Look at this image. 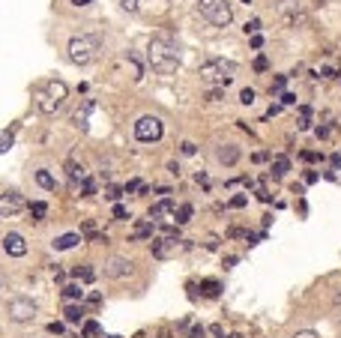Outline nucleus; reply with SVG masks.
I'll list each match as a JSON object with an SVG mask.
<instances>
[{
  "label": "nucleus",
  "instance_id": "nucleus-39",
  "mask_svg": "<svg viewBox=\"0 0 341 338\" xmlns=\"http://www.w3.org/2000/svg\"><path fill=\"white\" fill-rule=\"evenodd\" d=\"M290 338H317V332H314V329H299V332H293Z\"/></svg>",
  "mask_w": 341,
  "mask_h": 338
},
{
  "label": "nucleus",
  "instance_id": "nucleus-41",
  "mask_svg": "<svg viewBox=\"0 0 341 338\" xmlns=\"http://www.w3.org/2000/svg\"><path fill=\"white\" fill-rule=\"evenodd\" d=\"M90 243L102 246V243H108V237H105V234H96V231H90Z\"/></svg>",
  "mask_w": 341,
  "mask_h": 338
},
{
  "label": "nucleus",
  "instance_id": "nucleus-38",
  "mask_svg": "<svg viewBox=\"0 0 341 338\" xmlns=\"http://www.w3.org/2000/svg\"><path fill=\"white\" fill-rule=\"evenodd\" d=\"M84 335H99V323H96V320H87V323H84Z\"/></svg>",
  "mask_w": 341,
  "mask_h": 338
},
{
  "label": "nucleus",
  "instance_id": "nucleus-10",
  "mask_svg": "<svg viewBox=\"0 0 341 338\" xmlns=\"http://www.w3.org/2000/svg\"><path fill=\"white\" fill-rule=\"evenodd\" d=\"M24 207H27V201L18 189H9V192L0 195V218H15V215L24 213Z\"/></svg>",
  "mask_w": 341,
  "mask_h": 338
},
{
  "label": "nucleus",
  "instance_id": "nucleus-30",
  "mask_svg": "<svg viewBox=\"0 0 341 338\" xmlns=\"http://www.w3.org/2000/svg\"><path fill=\"white\" fill-rule=\"evenodd\" d=\"M111 215H114V221H126V218H132L129 210H126L123 204H114V213H111Z\"/></svg>",
  "mask_w": 341,
  "mask_h": 338
},
{
  "label": "nucleus",
  "instance_id": "nucleus-49",
  "mask_svg": "<svg viewBox=\"0 0 341 338\" xmlns=\"http://www.w3.org/2000/svg\"><path fill=\"white\" fill-rule=\"evenodd\" d=\"M168 171H171L174 177H180V165H177V162H168Z\"/></svg>",
  "mask_w": 341,
  "mask_h": 338
},
{
  "label": "nucleus",
  "instance_id": "nucleus-1",
  "mask_svg": "<svg viewBox=\"0 0 341 338\" xmlns=\"http://www.w3.org/2000/svg\"><path fill=\"white\" fill-rule=\"evenodd\" d=\"M66 99H69V87L57 78H45L33 87V105L39 108V114L45 117H54L66 108Z\"/></svg>",
  "mask_w": 341,
  "mask_h": 338
},
{
  "label": "nucleus",
  "instance_id": "nucleus-40",
  "mask_svg": "<svg viewBox=\"0 0 341 338\" xmlns=\"http://www.w3.org/2000/svg\"><path fill=\"white\" fill-rule=\"evenodd\" d=\"M141 185H144L141 180H129V183L123 185V189H126V195H129V192H138V189H141Z\"/></svg>",
  "mask_w": 341,
  "mask_h": 338
},
{
  "label": "nucleus",
  "instance_id": "nucleus-37",
  "mask_svg": "<svg viewBox=\"0 0 341 338\" xmlns=\"http://www.w3.org/2000/svg\"><path fill=\"white\" fill-rule=\"evenodd\" d=\"M243 30H246V33H251V36H254V33H257V30H260V21H257V18H251V21H246V27H243Z\"/></svg>",
  "mask_w": 341,
  "mask_h": 338
},
{
  "label": "nucleus",
  "instance_id": "nucleus-36",
  "mask_svg": "<svg viewBox=\"0 0 341 338\" xmlns=\"http://www.w3.org/2000/svg\"><path fill=\"white\" fill-rule=\"evenodd\" d=\"M267 69H270V60H267V57L260 54V57L254 60V72H267Z\"/></svg>",
  "mask_w": 341,
  "mask_h": 338
},
{
  "label": "nucleus",
  "instance_id": "nucleus-27",
  "mask_svg": "<svg viewBox=\"0 0 341 338\" xmlns=\"http://www.w3.org/2000/svg\"><path fill=\"white\" fill-rule=\"evenodd\" d=\"M123 185H108L105 189V201H111V204H120V198H123Z\"/></svg>",
  "mask_w": 341,
  "mask_h": 338
},
{
  "label": "nucleus",
  "instance_id": "nucleus-8",
  "mask_svg": "<svg viewBox=\"0 0 341 338\" xmlns=\"http://www.w3.org/2000/svg\"><path fill=\"white\" fill-rule=\"evenodd\" d=\"M186 248H188V243L180 240V237H159V240L150 243V254H153L156 260H171Z\"/></svg>",
  "mask_w": 341,
  "mask_h": 338
},
{
  "label": "nucleus",
  "instance_id": "nucleus-31",
  "mask_svg": "<svg viewBox=\"0 0 341 338\" xmlns=\"http://www.w3.org/2000/svg\"><path fill=\"white\" fill-rule=\"evenodd\" d=\"M93 192H96V183H93V177H84V180H81V195H84V198H90Z\"/></svg>",
  "mask_w": 341,
  "mask_h": 338
},
{
  "label": "nucleus",
  "instance_id": "nucleus-28",
  "mask_svg": "<svg viewBox=\"0 0 341 338\" xmlns=\"http://www.w3.org/2000/svg\"><path fill=\"white\" fill-rule=\"evenodd\" d=\"M12 141H15V132H0V153H6V150L12 147Z\"/></svg>",
  "mask_w": 341,
  "mask_h": 338
},
{
  "label": "nucleus",
  "instance_id": "nucleus-33",
  "mask_svg": "<svg viewBox=\"0 0 341 338\" xmlns=\"http://www.w3.org/2000/svg\"><path fill=\"white\" fill-rule=\"evenodd\" d=\"M221 99H224V87H213L207 93V102H221Z\"/></svg>",
  "mask_w": 341,
  "mask_h": 338
},
{
  "label": "nucleus",
  "instance_id": "nucleus-7",
  "mask_svg": "<svg viewBox=\"0 0 341 338\" xmlns=\"http://www.w3.org/2000/svg\"><path fill=\"white\" fill-rule=\"evenodd\" d=\"M6 314H9L12 323H30L36 314H39V306H36L30 296H12L9 306H6Z\"/></svg>",
  "mask_w": 341,
  "mask_h": 338
},
{
  "label": "nucleus",
  "instance_id": "nucleus-23",
  "mask_svg": "<svg viewBox=\"0 0 341 338\" xmlns=\"http://www.w3.org/2000/svg\"><path fill=\"white\" fill-rule=\"evenodd\" d=\"M63 314H66V320H69V323H81V320H84V306H75V303H69Z\"/></svg>",
  "mask_w": 341,
  "mask_h": 338
},
{
  "label": "nucleus",
  "instance_id": "nucleus-44",
  "mask_svg": "<svg viewBox=\"0 0 341 338\" xmlns=\"http://www.w3.org/2000/svg\"><path fill=\"white\" fill-rule=\"evenodd\" d=\"M281 105H296V96L293 93H281Z\"/></svg>",
  "mask_w": 341,
  "mask_h": 338
},
{
  "label": "nucleus",
  "instance_id": "nucleus-16",
  "mask_svg": "<svg viewBox=\"0 0 341 338\" xmlns=\"http://www.w3.org/2000/svg\"><path fill=\"white\" fill-rule=\"evenodd\" d=\"M78 243H84V240H81V234H60V237H54V240H51L54 251H69V248H75Z\"/></svg>",
  "mask_w": 341,
  "mask_h": 338
},
{
  "label": "nucleus",
  "instance_id": "nucleus-54",
  "mask_svg": "<svg viewBox=\"0 0 341 338\" xmlns=\"http://www.w3.org/2000/svg\"><path fill=\"white\" fill-rule=\"evenodd\" d=\"M243 3H251V0H243Z\"/></svg>",
  "mask_w": 341,
  "mask_h": 338
},
{
  "label": "nucleus",
  "instance_id": "nucleus-4",
  "mask_svg": "<svg viewBox=\"0 0 341 338\" xmlns=\"http://www.w3.org/2000/svg\"><path fill=\"white\" fill-rule=\"evenodd\" d=\"M66 51H69V60H72L75 66H90V63L99 57V51H102V36H96V33L72 36Z\"/></svg>",
  "mask_w": 341,
  "mask_h": 338
},
{
  "label": "nucleus",
  "instance_id": "nucleus-6",
  "mask_svg": "<svg viewBox=\"0 0 341 338\" xmlns=\"http://www.w3.org/2000/svg\"><path fill=\"white\" fill-rule=\"evenodd\" d=\"M132 132H135V141H138V144H156V141H162V135H165V123H162V117H156V114H144V117L135 120Z\"/></svg>",
  "mask_w": 341,
  "mask_h": 338
},
{
  "label": "nucleus",
  "instance_id": "nucleus-45",
  "mask_svg": "<svg viewBox=\"0 0 341 338\" xmlns=\"http://www.w3.org/2000/svg\"><path fill=\"white\" fill-rule=\"evenodd\" d=\"M69 3H72L75 9H84V6H90V3H93V0H69Z\"/></svg>",
  "mask_w": 341,
  "mask_h": 338
},
{
  "label": "nucleus",
  "instance_id": "nucleus-48",
  "mask_svg": "<svg viewBox=\"0 0 341 338\" xmlns=\"http://www.w3.org/2000/svg\"><path fill=\"white\" fill-rule=\"evenodd\" d=\"M260 45H263V36L254 33V36H251V48H260Z\"/></svg>",
  "mask_w": 341,
  "mask_h": 338
},
{
  "label": "nucleus",
  "instance_id": "nucleus-46",
  "mask_svg": "<svg viewBox=\"0 0 341 338\" xmlns=\"http://www.w3.org/2000/svg\"><path fill=\"white\" fill-rule=\"evenodd\" d=\"M188 338H204V326H192V332H188Z\"/></svg>",
  "mask_w": 341,
  "mask_h": 338
},
{
  "label": "nucleus",
  "instance_id": "nucleus-22",
  "mask_svg": "<svg viewBox=\"0 0 341 338\" xmlns=\"http://www.w3.org/2000/svg\"><path fill=\"white\" fill-rule=\"evenodd\" d=\"M192 215H195L192 204H180V207L174 210V221H177V224H188V221H192Z\"/></svg>",
  "mask_w": 341,
  "mask_h": 338
},
{
  "label": "nucleus",
  "instance_id": "nucleus-26",
  "mask_svg": "<svg viewBox=\"0 0 341 338\" xmlns=\"http://www.w3.org/2000/svg\"><path fill=\"white\" fill-rule=\"evenodd\" d=\"M30 215H33V221H45V215H48V207H45L42 201H36V204H30Z\"/></svg>",
  "mask_w": 341,
  "mask_h": 338
},
{
  "label": "nucleus",
  "instance_id": "nucleus-32",
  "mask_svg": "<svg viewBox=\"0 0 341 338\" xmlns=\"http://www.w3.org/2000/svg\"><path fill=\"white\" fill-rule=\"evenodd\" d=\"M180 153H183V156H195V153H198V144H195V141H183V144H180Z\"/></svg>",
  "mask_w": 341,
  "mask_h": 338
},
{
  "label": "nucleus",
  "instance_id": "nucleus-51",
  "mask_svg": "<svg viewBox=\"0 0 341 338\" xmlns=\"http://www.w3.org/2000/svg\"><path fill=\"white\" fill-rule=\"evenodd\" d=\"M251 159H254V162H267V159H270V153H254Z\"/></svg>",
  "mask_w": 341,
  "mask_h": 338
},
{
  "label": "nucleus",
  "instance_id": "nucleus-24",
  "mask_svg": "<svg viewBox=\"0 0 341 338\" xmlns=\"http://www.w3.org/2000/svg\"><path fill=\"white\" fill-rule=\"evenodd\" d=\"M63 296L69 299V303H78V299H84V290H81V284H66Z\"/></svg>",
  "mask_w": 341,
  "mask_h": 338
},
{
  "label": "nucleus",
  "instance_id": "nucleus-43",
  "mask_svg": "<svg viewBox=\"0 0 341 338\" xmlns=\"http://www.w3.org/2000/svg\"><path fill=\"white\" fill-rule=\"evenodd\" d=\"M48 332H51V335H63V323H57V320L48 323Z\"/></svg>",
  "mask_w": 341,
  "mask_h": 338
},
{
  "label": "nucleus",
  "instance_id": "nucleus-18",
  "mask_svg": "<svg viewBox=\"0 0 341 338\" xmlns=\"http://www.w3.org/2000/svg\"><path fill=\"white\" fill-rule=\"evenodd\" d=\"M153 234H156V224L153 221H138L132 240H153Z\"/></svg>",
  "mask_w": 341,
  "mask_h": 338
},
{
  "label": "nucleus",
  "instance_id": "nucleus-15",
  "mask_svg": "<svg viewBox=\"0 0 341 338\" xmlns=\"http://www.w3.org/2000/svg\"><path fill=\"white\" fill-rule=\"evenodd\" d=\"M33 180H36V185H42V189L45 192H57L60 189V183H57V177L48 171V168H39V171H36L33 174Z\"/></svg>",
  "mask_w": 341,
  "mask_h": 338
},
{
  "label": "nucleus",
  "instance_id": "nucleus-20",
  "mask_svg": "<svg viewBox=\"0 0 341 338\" xmlns=\"http://www.w3.org/2000/svg\"><path fill=\"white\" fill-rule=\"evenodd\" d=\"M287 171H290V159H287V156H276V159H273V171H270L273 180H281Z\"/></svg>",
  "mask_w": 341,
  "mask_h": 338
},
{
  "label": "nucleus",
  "instance_id": "nucleus-14",
  "mask_svg": "<svg viewBox=\"0 0 341 338\" xmlns=\"http://www.w3.org/2000/svg\"><path fill=\"white\" fill-rule=\"evenodd\" d=\"M93 108H96V102H93V99H84V102H81V108L72 114V126L87 129V120H90V114H93Z\"/></svg>",
  "mask_w": 341,
  "mask_h": 338
},
{
  "label": "nucleus",
  "instance_id": "nucleus-17",
  "mask_svg": "<svg viewBox=\"0 0 341 338\" xmlns=\"http://www.w3.org/2000/svg\"><path fill=\"white\" fill-rule=\"evenodd\" d=\"M177 210V204L171 201V198H162L159 204H153L147 210V215H150V221H156V218H162V215H168V213H174Z\"/></svg>",
  "mask_w": 341,
  "mask_h": 338
},
{
  "label": "nucleus",
  "instance_id": "nucleus-5",
  "mask_svg": "<svg viewBox=\"0 0 341 338\" xmlns=\"http://www.w3.org/2000/svg\"><path fill=\"white\" fill-rule=\"evenodd\" d=\"M198 12H201V18H204L207 24H213V27H227V24L234 21V9H231L227 0H201Z\"/></svg>",
  "mask_w": 341,
  "mask_h": 338
},
{
  "label": "nucleus",
  "instance_id": "nucleus-21",
  "mask_svg": "<svg viewBox=\"0 0 341 338\" xmlns=\"http://www.w3.org/2000/svg\"><path fill=\"white\" fill-rule=\"evenodd\" d=\"M72 276H75V278H81L84 284H90V281L96 278V270H93V264H78V267L72 270Z\"/></svg>",
  "mask_w": 341,
  "mask_h": 338
},
{
  "label": "nucleus",
  "instance_id": "nucleus-34",
  "mask_svg": "<svg viewBox=\"0 0 341 338\" xmlns=\"http://www.w3.org/2000/svg\"><path fill=\"white\" fill-rule=\"evenodd\" d=\"M248 204V198L246 195H237V198H231V201H227V207H234V210H243Z\"/></svg>",
  "mask_w": 341,
  "mask_h": 338
},
{
  "label": "nucleus",
  "instance_id": "nucleus-42",
  "mask_svg": "<svg viewBox=\"0 0 341 338\" xmlns=\"http://www.w3.org/2000/svg\"><path fill=\"white\" fill-rule=\"evenodd\" d=\"M120 6H123L126 12H135V9H138V0H120Z\"/></svg>",
  "mask_w": 341,
  "mask_h": 338
},
{
  "label": "nucleus",
  "instance_id": "nucleus-29",
  "mask_svg": "<svg viewBox=\"0 0 341 338\" xmlns=\"http://www.w3.org/2000/svg\"><path fill=\"white\" fill-rule=\"evenodd\" d=\"M284 84H287V75H276L273 84H270V96H273V93H281V90H284Z\"/></svg>",
  "mask_w": 341,
  "mask_h": 338
},
{
  "label": "nucleus",
  "instance_id": "nucleus-52",
  "mask_svg": "<svg viewBox=\"0 0 341 338\" xmlns=\"http://www.w3.org/2000/svg\"><path fill=\"white\" fill-rule=\"evenodd\" d=\"M108 338H120V335H108Z\"/></svg>",
  "mask_w": 341,
  "mask_h": 338
},
{
  "label": "nucleus",
  "instance_id": "nucleus-12",
  "mask_svg": "<svg viewBox=\"0 0 341 338\" xmlns=\"http://www.w3.org/2000/svg\"><path fill=\"white\" fill-rule=\"evenodd\" d=\"M240 156H243V150L237 144H216L213 147V159L218 165H224V168H234L240 162Z\"/></svg>",
  "mask_w": 341,
  "mask_h": 338
},
{
  "label": "nucleus",
  "instance_id": "nucleus-19",
  "mask_svg": "<svg viewBox=\"0 0 341 338\" xmlns=\"http://www.w3.org/2000/svg\"><path fill=\"white\" fill-rule=\"evenodd\" d=\"M66 174H69V183H75V185H81V180L87 177L84 165H78V162H66Z\"/></svg>",
  "mask_w": 341,
  "mask_h": 338
},
{
  "label": "nucleus",
  "instance_id": "nucleus-53",
  "mask_svg": "<svg viewBox=\"0 0 341 338\" xmlns=\"http://www.w3.org/2000/svg\"><path fill=\"white\" fill-rule=\"evenodd\" d=\"M231 338H243V335H231Z\"/></svg>",
  "mask_w": 341,
  "mask_h": 338
},
{
  "label": "nucleus",
  "instance_id": "nucleus-3",
  "mask_svg": "<svg viewBox=\"0 0 341 338\" xmlns=\"http://www.w3.org/2000/svg\"><path fill=\"white\" fill-rule=\"evenodd\" d=\"M237 63L234 60H224V57H210L201 63L198 75H201V81L210 84V87H227L234 78H237Z\"/></svg>",
  "mask_w": 341,
  "mask_h": 338
},
{
  "label": "nucleus",
  "instance_id": "nucleus-47",
  "mask_svg": "<svg viewBox=\"0 0 341 338\" xmlns=\"http://www.w3.org/2000/svg\"><path fill=\"white\" fill-rule=\"evenodd\" d=\"M320 78H335V69H329V66H323V69H320Z\"/></svg>",
  "mask_w": 341,
  "mask_h": 338
},
{
  "label": "nucleus",
  "instance_id": "nucleus-50",
  "mask_svg": "<svg viewBox=\"0 0 341 338\" xmlns=\"http://www.w3.org/2000/svg\"><path fill=\"white\" fill-rule=\"evenodd\" d=\"M257 198H260L263 204H270V192H267V189H260V192H257Z\"/></svg>",
  "mask_w": 341,
  "mask_h": 338
},
{
  "label": "nucleus",
  "instance_id": "nucleus-2",
  "mask_svg": "<svg viewBox=\"0 0 341 338\" xmlns=\"http://www.w3.org/2000/svg\"><path fill=\"white\" fill-rule=\"evenodd\" d=\"M147 63L159 75H174L180 69V45L171 39V36H156V39H150Z\"/></svg>",
  "mask_w": 341,
  "mask_h": 338
},
{
  "label": "nucleus",
  "instance_id": "nucleus-25",
  "mask_svg": "<svg viewBox=\"0 0 341 338\" xmlns=\"http://www.w3.org/2000/svg\"><path fill=\"white\" fill-rule=\"evenodd\" d=\"M201 290H204V296L216 299V296L221 293V284H218V281H213V278H207V281H201Z\"/></svg>",
  "mask_w": 341,
  "mask_h": 338
},
{
  "label": "nucleus",
  "instance_id": "nucleus-13",
  "mask_svg": "<svg viewBox=\"0 0 341 338\" xmlns=\"http://www.w3.org/2000/svg\"><path fill=\"white\" fill-rule=\"evenodd\" d=\"M3 251H6L9 257H24V254H27V240H24L21 234L9 231V234L3 237Z\"/></svg>",
  "mask_w": 341,
  "mask_h": 338
},
{
  "label": "nucleus",
  "instance_id": "nucleus-35",
  "mask_svg": "<svg viewBox=\"0 0 341 338\" xmlns=\"http://www.w3.org/2000/svg\"><path fill=\"white\" fill-rule=\"evenodd\" d=\"M240 102H243V105H251V102H254V90H251V87H246V90L240 93Z\"/></svg>",
  "mask_w": 341,
  "mask_h": 338
},
{
  "label": "nucleus",
  "instance_id": "nucleus-9",
  "mask_svg": "<svg viewBox=\"0 0 341 338\" xmlns=\"http://www.w3.org/2000/svg\"><path fill=\"white\" fill-rule=\"evenodd\" d=\"M276 12H279V18L287 27H302V24H306V9H302L299 0H279Z\"/></svg>",
  "mask_w": 341,
  "mask_h": 338
},
{
  "label": "nucleus",
  "instance_id": "nucleus-11",
  "mask_svg": "<svg viewBox=\"0 0 341 338\" xmlns=\"http://www.w3.org/2000/svg\"><path fill=\"white\" fill-rule=\"evenodd\" d=\"M132 260L129 257H120V254H114V257H108L105 260V267H102V276L105 278H111V281H117V278H126L129 273H132Z\"/></svg>",
  "mask_w": 341,
  "mask_h": 338
}]
</instances>
